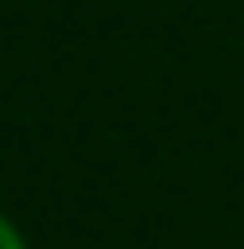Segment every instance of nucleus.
<instances>
[{
  "label": "nucleus",
  "mask_w": 244,
  "mask_h": 249,
  "mask_svg": "<svg viewBox=\"0 0 244 249\" xmlns=\"http://www.w3.org/2000/svg\"><path fill=\"white\" fill-rule=\"evenodd\" d=\"M0 249H31V239H26V229H20V224L10 219L5 209H0Z\"/></svg>",
  "instance_id": "obj_1"
}]
</instances>
